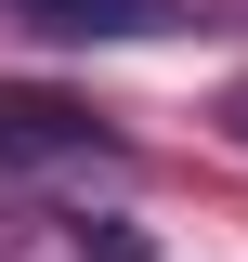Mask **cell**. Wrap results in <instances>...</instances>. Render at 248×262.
Instances as JSON below:
<instances>
[{"mask_svg": "<svg viewBox=\"0 0 248 262\" xmlns=\"http://www.w3.org/2000/svg\"><path fill=\"white\" fill-rule=\"evenodd\" d=\"M105 118L92 105H65V92H0V158H27V170H65V158H92Z\"/></svg>", "mask_w": 248, "mask_h": 262, "instance_id": "1", "label": "cell"}, {"mask_svg": "<svg viewBox=\"0 0 248 262\" xmlns=\"http://www.w3.org/2000/svg\"><path fill=\"white\" fill-rule=\"evenodd\" d=\"M0 13L39 39H170L183 27V0H0Z\"/></svg>", "mask_w": 248, "mask_h": 262, "instance_id": "2", "label": "cell"}, {"mask_svg": "<svg viewBox=\"0 0 248 262\" xmlns=\"http://www.w3.org/2000/svg\"><path fill=\"white\" fill-rule=\"evenodd\" d=\"M65 236H79V262H157V249H144L131 223H65Z\"/></svg>", "mask_w": 248, "mask_h": 262, "instance_id": "3", "label": "cell"}, {"mask_svg": "<svg viewBox=\"0 0 248 262\" xmlns=\"http://www.w3.org/2000/svg\"><path fill=\"white\" fill-rule=\"evenodd\" d=\"M222 131H235V144H248V79H235V92H222Z\"/></svg>", "mask_w": 248, "mask_h": 262, "instance_id": "4", "label": "cell"}]
</instances>
